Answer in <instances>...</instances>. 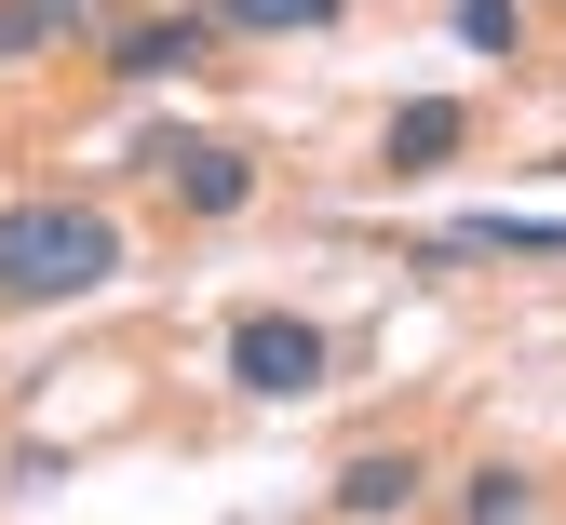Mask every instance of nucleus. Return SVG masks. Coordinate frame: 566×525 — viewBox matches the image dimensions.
<instances>
[{"instance_id":"f257e3e1","label":"nucleus","mask_w":566,"mask_h":525,"mask_svg":"<svg viewBox=\"0 0 566 525\" xmlns=\"http://www.w3.org/2000/svg\"><path fill=\"white\" fill-rule=\"evenodd\" d=\"M122 283V216L108 202H0V311H67V296Z\"/></svg>"},{"instance_id":"f03ea898","label":"nucleus","mask_w":566,"mask_h":525,"mask_svg":"<svg viewBox=\"0 0 566 525\" xmlns=\"http://www.w3.org/2000/svg\"><path fill=\"white\" fill-rule=\"evenodd\" d=\"M324 364H337V337H324L311 311H243V324H230V378H243L256 405H311Z\"/></svg>"},{"instance_id":"7ed1b4c3","label":"nucleus","mask_w":566,"mask_h":525,"mask_svg":"<svg viewBox=\"0 0 566 525\" xmlns=\"http://www.w3.org/2000/svg\"><path fill=\"white\" fill-rule=\"evenodd\" d=\"M135 162H149V176H163L189 216H243V202H256V162H243L230 135H149Z\"/></svg>"},{"instance_id":"20e7f679","label":"nucleus","mask_w":566,"mask_h":525,"mask_svg":"<svg viewBox=\"0 0 566 525\" xmlns=\"http://www.w3.org/2000/svg\"><path fill=\"white\" fill-rule=\"evenodd\" d=\"M202 54H217V14H135V28H108V67H122V82H189Z\"/></svg>"},{"instance_id":"39448f33","label":"nucleus","mask_w":566,"mask_h":525,"mask_svg":"<svg viewBox=\"0 0 566 525\" xmlns=\"http://www.w3.org/2000/svg\"><path fill=\"white\" fill-rule=\"evenodd\" d=\"M459 148H472V108H459V95H405V108L378 122V162H391V176H432V162H459Z\"/></svg>"},{"instance_id":"423d86ee","label":"nucleus","mask_w":566,"mask_h":525,"mask_svg":"<svg viewBox=\"0 0 566 525\" xmlns=\"http://www.w3.org/2000/svg\"><path fill=\"white\" fill-rule=\"evenodd\" d=\"M432 256H566V216H459L432 230Z\"/></svg>"},{"instance_id":"0eeeda50","label":"nucleus","mask_w":566,"mask_h":525,"mask_svg":"<svg viewBox=\"0 0 566 525\" xmlns=\"http://www.w3.org/2000/svg\"><path fill=\"white\" fill-rule=\"evenodd\" d=\"M324 498H337V512H405V498H418V459H405V444H365Z\"/></svg>"},{"instance_id":"6e6552de","label":"nucleus","mask_w":566,"mask_h":525,"mask_svg":"<svg viewBox=\"0 0 566 525\" xmlns=\"http://www.w3.org/2000/svg\"><path fill=\"white\" fill-rule=\"evenodd\" d=\"M108 0H0V67L14 54H41V41H67V28H95Z\"/></svg>"},{"instance_id":"1a4fd4ad","label":"nucleus","mask_w":566,"mask_h":525,"mask_svg":"<svg viewBox=\"0 0 566 525\" xmlns=\"http://www.w3.org/2000/svg\"><path fill=\"white\" fill-rule=\"evenodd\" d=\"M459 512H472V525H513V512H539V472H513V459H485V472L459 485Z\"/></svg>"},{"instance_id":"9d476101","label":"nucleus","mask_w":566,"mask_h":525,"mask_svg":"<svg viewBox=\"0 0 566 525\" xmlns=\"http://www.w3.org/2000/svg\"><path fill=\"white\" fill-rule=\"evenodd\" d=\"M217 28H256V41H283V28H337V0H217Z\"/></svg>"},{"instance_id":"9b49d317","label":"nucleus","mask_w":566,"mask_h":525,"mask_svg":"<svg viewBox=\"0 0 566 525\" xmlns=\"http://www.w3.org/2000/svg\"><path fill=\"white\" fill-rule=\"evenodd\" d=\"M459 41H472V54H513L526 14H513V0H459Z\"/></svg>"}]
</instances>
